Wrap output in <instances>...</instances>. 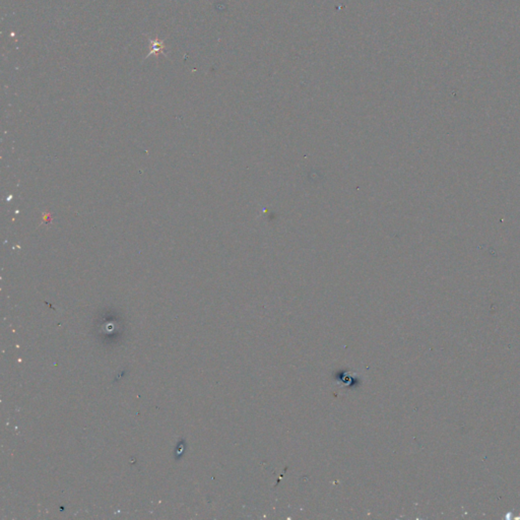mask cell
<instances>
[{"mask_svg": "<svg viewBox=\"0 0 520 520\" xmlns=\"http://www.w3.org/2000/svg\"><path fill=\"white\" fill-rule=\"evenodd\" d=\"M148 39L150 42V53L145 57V60H147L152 55H155L156 57H159L160 55H164L165 57H167V54L165 53L166 45H165L164 41L160 40L158 36H156L155 39H151L150 37H148Z\"/></svg>", "mask_w": 520, "mask_h": 520, "instance_id": "1", "label": "cell"}]
</instances>
